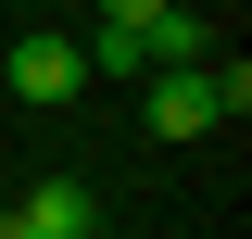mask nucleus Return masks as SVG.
<instances>
[{"label":"nucleus","instance_id":"nucleus-1","mask_svg":"<svg viewBox=\"0 0 252 239\" xmlns=\"http://www.w3.org/2000/svg\"><path fill=\"white\" fill-rule=\"evenodd\" d=\"M252 114V63H164L139 89V126L152 139H215V126Z\"/></svg>","mask_w":252,"mask_h":239},{"label":"nucleus","instance_id":"nucleus-2","mask_svg":"<svg viewBox=\"0 0 252 239\" xmlns=\"http://www.w3.org/2000/svg\"><path fill=\"white\" fill-rule=\"evenodd\" d=\"M76 227H101V189L89 177H38L26 202L0 214V239H76Z\"/></svg>","mask_w":252,"mask_h":239},{"label":"nucleus","instance_id":"nucleus-3","mask_svg":"<svg viewBox=\"0 0 252 239\" xmlns=\"http://www.w3.org/2000/svg\"><path fill=\"white\" fill-rule=\"evenodd\" d=\"M76 89H89V51H76V38H13V101L51 114V101H76Z\"/></svg>","mask_w":252,"mask_h":239},{"label":"nucleus","instance_id":"nucleus-4","mask_svg":"<svg viewBox=\"0 0 252 239\" xmlns=\"http://www.w3.org/2000/svg\"><path fill=\"white\" fill-rule=\"evenodd\" d=\"M139 38H152V76H164V63H215V26H202L189 0H164V13H152Z\"/></svg>","mask_w":252,"mask_h":239},{"label":"nucleus","instance_id":"nucleus-5","mask_svg":"<svg viewBox=\"0 0 252 239\" xmlns=\"http://www.w3.org/2000/svg\"><path fill=\"white\" fill-rule=\"evenodd\" d=\"M76 51H89V76H152V38L139 26H89Z\"/></svg>","mask_w":252,"mask_h":239},{"label":"nucleus","instance_id":"nucleus-6","mask_svg":"<svg viewBox=\"0 0 252 239\" xmlns=\"http://www.w3.org/2000/svg\"><path fill=\"white\" fill-rule=\"evenodd\" d=\"M152 13H164V0H101V26H152Z\"/></svg>","mask_w":252,"mask_h":239},{"label":"nucleus","instance_id":"nucleus-7","mask_svg":"<svg viewBox=\"0 0 252 239\" xmlns=\"http://www.w3.org/2000/svg\"><path fill=\"white\" fill-rule=\"evenodd\" d=\"M76 239H101V227H76Z\"/></svg>","mask_w":252,"mask_h":239}]
</instances>
